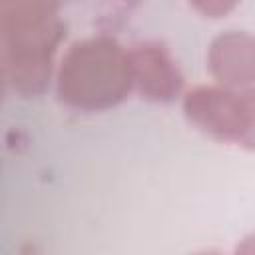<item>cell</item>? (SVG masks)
Listing matches in <instances>:
<instances>
[{
	"mask_svg": "<svg viewBox=\"0 0 255 255\" xmlns=\"http://www.w3.org/2000/svg\"><path fill=\"white\" fill-rule=\"evenodd\" d=\"M66 36L60 8L44 0L6 2L0 8L2 74L16 94L40 96L54 74V56Z\"/></svg>",
	"mask_w": 255,
	"mask_h": 255,
	"instance_id": "obj_1",
	"label": "cell"
},
{
	"mask_svg": "<svg viewBox=\"0 0 255 255\" xmlns=\"http://www.w3.org/2000/svg\"><path fill=\"white\" fill-rule=\"evenodd\" d=\"M133 90L129 54L112 36L98 34L74 42L56 72L58 100L76 112H106Z\"/></svg>",
	"mask_w": 255,
	"mask_h": 255,
	"instance_id": "obj_2",
	"label": "cell"
},
{
	"mask_svg": "<svg viewBox=\"0 0 255 255\" xmlns=\"http://www.w3.org/2000/svg\"><path fill=\"white\" fill-rule=\"evenodd\" d=\"M183 114L201 133L221 143H241L245 131V102L241 90L195 86L183 96Z\"/></svg>",
	"mask_w": 255,
	"mask_h": 255,
	"instance_id": "obj_3",
	"label": "cell"
},
{
	"mask_svg": "<svg viewBox=\"0 0 255 255\" xmlns=\"http://www.w3.org/2000/svg\"><path fill=\"white\" fill-rule=\"evenodd\" d=\"M128 54L133 90H137L143 100L153 104H169L183 92L185 78L163 42H139L131 46Z\"/></svg>",
	"mask_w": 255,
	"mask_h": 255,
	"instance_id": "obj_4",
	"label": "cell"
},
{
	"mask_svg": "<svg viewBox=\"0 0 255 255\" xmlns=\"http://www.w3.org/2000/svg\"><path fill=\"white\" fill-rule=\"evenodd\" d=\"M207 68L217 86L229 90L255 88V36L245 30L217 34L207 50Z\"/></svg>",
	"mask_w": 255,
	"mask_h": 255,
	"instance_id": "obj_5",
	"label": "cell"
},
{
	"mask_svg": "<svg viewBox=\"0 0 255 255\" xmlns=\"http://www.w3.org/2000/svg\"><path fill=\"white\" fill-rule=\"evenodd\" d=\"M245 102V131L241 137L239 147L255 151V88L241 90Z\"/></svg>",
	"mask_w": 255,
	"mask_h": 255,
	"instance_id": "obj_6",
	"label": "cell"
},
{
	"mask_svg": "<svg viewBox=\"0 0 255 255\" xmlns=\"http://www.w3.org/2000/svg\"><path fill=\"white\" fill-rule=\"evenodd\" d=\"M233 255H255V231L245 235L237 245H235V251Z\"/></svg>",
	"mask_w": 255,
	"mask_h": 255,
	"instance_id": "obj_7",
	"label": "cell"
},
{
	"mask_svg": "<svg viewBox=\"0 0 255 255\" xmlns=\"http://www.w3.org/2000/svg\"><path fill=\"white\" fill-rule=\"evenodd\" d=\"M195 8H199V10H203L205 14H209V16H213V18H217V16L225 14L227 10H231V8H233V4H219V2H215V4H197Z\"/></svg>",
	"mask_w": 255,
	"mask_h": 255,
	"instance_id": "obj_8",
	"label": "cell"
},
{
	"mask_svg": "<svg viewBox=\"0 0 255 255\" xmlns=\"http://www.w3.org/2000/svg\"><path fill=\"white\" fill-rule=\"evenodd\" d=\"M195 255H221L219 251H199V253H195Z\"/></svg>",
	"mask_w": 255,
	"mask_h": 255,
	"instance_id": "obj_9",
	"label": "cell"
}]
</instances>
